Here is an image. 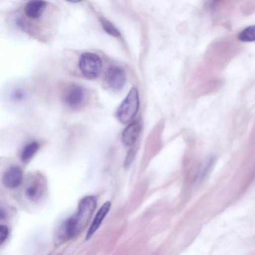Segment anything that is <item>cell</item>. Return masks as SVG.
<instances>
[{
  "label": "cell",
  "instance_id": "14",
  "mask_svg": "<svg viewBox=\"0 0 255 255\" xmlns=\"http://www.w3.org/2000/svg\"><path fill=\"white\" fill-rule=\"evenodd\" d=\"M9 235V229L5 225L0 226V245L5 242Z\"/></svg>",
  "mask_w": 255,
  "mask_h": 255
},
{
  "label": "cell",
  "instance_id": "9",
  "mask_svg": "<svg viewBox=\"0 0 255 255\" xmlns=\"http://www.w3.org/2000/svg\"><path fill=\"white\" fill-rule=\"evenodd\" d=\"M111 206V203L107 202L100 208L87 232L86 240H89L99 228L104 219L110 210Z\"/></svg>",
  "mask_w": 255,
  "mask_h": 255
},
{
  "label": "cell",
  "instance_id": "2",
  "mask_svg": "<svg viewBox=\"0 0 255 255\" xmlns=\"http://www.w3.org/2000/svg\"><path fill=\"white\" fill-rule=\"evenodd\" d=\"M139 107V92L137 88L133 87L117 110V117L119 121L124 124H129L137 115Z\"/></svg>",
  "mask_w": 255,
  "mask_h": 255
},
{
  "label": "cell",
  "instance_id": "6",
  "mask_svg": "<svg viewBox=\"0 0 255 255\" xmlns=\"http://www.w3.org/2000/svg\"><path fill=\"white\" fill-rule=\"evenodd\" d=\"M127 81L126 73L123 69L113 66L107 71L104 82L106 86L113 90H119L122 89Z\"/></svg>",
  "mask_w": 255,
  "mask_h": 255
},
{
  "label": "cell",
  "instance_id": "13",
  "mask_svg": "<svg viewBox=\"0 0 255 255\" xmlns=\"http://www.w3.org/2000/svg\"><path fill=\"white\" fill-rule=\"evenodd\" d=\"M100 22L104 31L109 35L116 38L120 36V32L110 22L104 18H101Z\"/></svg>",
  "mask_w": 255,
  "mask_h": 255
},
{
  "label": "cell",
  "instance_id": "10",
  "mask_svg": "<svg viewBox=\"0 0 255 255\" xmlns=\"http://www.w3.org/2000/svg\"><path fill=\"white\" fill-rule=\"evenodd\" d=\"M46 5L43 0H31L25 6V14L29 18H38L42 14Z\"/></svg>",
  "mask_w": 255,
  "mask_h": 255
},
{
  "label": "cell",
  "instance_id": "12",
  "mask_svg": "<svg viewBox=\"0 0 255 255\" xmlns=\"http://www.w3.org/2000/svg\"><path fill=\"white\" fill-rule=\"evenodd\" d=\"M239 40L243 42L255 41V26L246 28L239 35Z\"/></svg>",
  "mask_w": 255,
  "mask_h": 255
},
{
  "label": "cell",
  "instance_id": "1",
  "mask_svg": "<svg viewBox=\"0 0 255 255\" xmlns=\"http://www.w3.org/2000/svg\"><path fill=\"white\" fill-rule=\"evenodd\" d=\"M97 206L95 197L88 196L80 202L77 212L66 220L68 226L73 237L79 234L85 228Z\"/></svg>",
  "mask_w": 255,
  "mask_h": 255
},
{
  "label": "cell",
  "instance_id": "11",
  "mask_svg": "<svg viewBox=\"0 0 255 255\" xmlns=\"http://www.w3.org/2000/svg\"><path fill=\"white\" fill-rule=\"evenodd\" d=\"M40 144L37 141L31 142L27 144L21 153V161L24 163L29 162L38 152Z\"/></svg>",
  "mask_w": 255,
  "mask_h": 255
},
{
  "label": "cell",
  "instance_id": "7",
  "mask_svg": "<svg viewBox=\"0 0 255 255\" xmlns=\"http://www.w3.org/2000/svg\"><path fill=\"white\" fill-rule=\"evenodd\" d=\"M23 172L21 169L17 166L9 167L3 176V182L5 187L9 189L18 187L23 181Z\"/></svg>",
  "mask_w": 255,
  "mask_h": 255
},
{
  "label": "cell",
  "instance_id": "5",
  "mask_svg": "<svg viewBox=\"0 0 255 255\" xmlns=\"http://www.w3.org/2000/svg\"><path fill=\"white\" fill-rule=\"evenodd\" d=\"M86 97L85 89L79 85L74 84L64 91L62 101L69 108L78 109L84 104Z\"/></svg>",
  "mask_w": 255,
  "mask_h": 255
},
{
  "label": "cell",
  "instance_id": "8",
  "mask_svg": "<svg viewBox=\"0 0 255 255\" xmlns=\"http://www.w3.org/2000/svg\"><path fill=\"white\" fill-rule=\"evenodd\" d=\"M142 126L137 122L131 123L124 129L122 133V139L126 146H132L137 141L141 132Z\"/></svg>",
  "mask_w": 255,
  "mask_h": 255
},
{
  "label": "cell",
  "instance_id": "4",
  "mask_svg": "<svg viewBox=\"0 0 255 255\" xmlns=\"http://www.w3.org/2000/svg\"><path fill=\"white\" fill-rule=\"evenodd\" d=\"M79 69L82 75L88 80H94L100 75L103 68L102 61L96 54L83 53L79 60Z\"/></svg>",
  "mask_w": 255,
  "mask_h": 255
},
{
  "label": "cell",
  "instance_id": "16",
  "mask_svg": "<svg viewBox=\"0 0 255 255\" xmlns=\"http://www.w3.org/2000/svg\"><path fill=\"white\" fill-rule=\"evenodd\" d=\"M24 97V93L21 90H17L14 91L13 94V98L15 100H21Z\"/></svg>",
  "mask_w": 255,
  "mask_h": 255
},
{
  "label": "cell",
  "instance_id": "19",
  "mask_svg": "<svg viewBox=\"0 0 255 255\" xmlns=\"http://www.w3.org/2000/svg\"><path fill=\"white\" fill-rule=\"evenodd\" d=\"M66 1L71 3H77L81 2L82 0H66Z\"/></svg>",
  "mask_w": 255,
  "mask_h": 255
},
{
  "label": "cell",
  "instance_id": "17",
  "mask_svg": "<svg viewBox=\"0 0 255 255\" xmlns=\"http://www.w3.org/2000/svg\"><path fill=\"white\" fill-rule=\"evenodd\" d=\"M7 216V214L6 212L4 210L1 208V211H0V219L1 220H4L6 219Z\"/></svg>",
  "mask_w": 255,
  "mask_h": 255
},
{
  "label": "cell",
  "instance_id": "15",
  "mask_svg": "<svg viewBox=\"0 0 255 255\" xmlns=\"http://www.w3.org/2000/svg\"><path fill=\"white\" fill-rule=\"evenodd\" d=\"M135 156V151L133 149H131L128 154L127 157L126 158L125 161V166L126 167L129 166L130 165L131 163L132 162Z\"/></svg>",
  "mask_w": 255,
  "mask_h": 255
},
{
  "label": "cell",
  "instance_id": "3",
  "mask_svg": "<svg viewBox=\"0 0 255 255\" xmlns=\"http://www.w3.org/2000/svg\"><path fill=\"white\" fill-rule=\"evenodd\" d=\"M46 191V182L42 175L37 173L28 177L24 186V195L29 201L36 204L40 202Z\"/></svg>",
  "mask_w": 255,
  "mask_h": 255
},
{
  "label": "cell",
  "instance_id": "18",
  "mask_svg": "<svg viewBox=\"0 0 255 255\" xmlns=\"http://www.w3.org/2000/svg\"><path fill=\"white\" fill-rule=\"evenodd\" d=\"M221 1V0H212L211 5L212 8L215 7Z\"/></svg>",
  "mask_w": 255,
  "mask_h": 255
}]
</instances>
